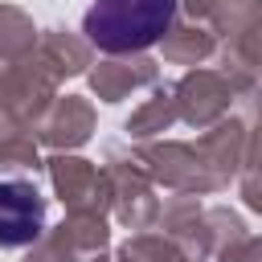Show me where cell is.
Returning a JSON list of instances; mask_svg holds the SVG:
<instances>
[{"instance_id": "obj_1", "label": "cell", "mask_w": 262, "mask_h": 262, "mask_svg": "<svg viewBox=\"0 0 262 262\" xmlns=\"http://www.w3.org/2000/svg\"><path fill=\"white\" fill-rule=\"evenodd\" d=\"M176 20V0H94L82 33L102 53H143Z\"/></svg>"}, {"instance_id": "obj_2", "label": "cell", "mask_w": 262, "mask_h": 262, "mask_svg": "<svg viewBox=\"0 0 262 262\" xmlns=\"http://www.w3.org/2000/svg\"><path fill=\"white\" fill-rule=\"evenodd\" d=\"M45 229V201L25 180H0V250L37 242Z\"/></svg>"}]
</instances>
